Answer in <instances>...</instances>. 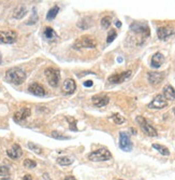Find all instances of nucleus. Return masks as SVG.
Segmentation results:
<instances>
[{
	"mask_svg": "<svg viewBox=\"0 0 175 180\" xmlns=\"http://www.w3.org/2000/svg\"><path fill=\"white\" fill-rule=\"evenodd\" d=\"M6 79L8 82L13 83L15 85H19L26 80V72L19 67H13L6 71Z\"/></svg>",
	"mask_w": 175,
	"mask_h": 180,
	"instance_id": "obj_1",
	"label": "nucleus"
},
{
	"mask_svg": "<svg viewBox=\"0 0 175 180\" xmlns=\"http://www.w3.org/2000/svg\"><path fill=\"white\" fill-rule=\"evenodd\" d=\"M87 158L89 161L92 162H103V161H109L110 158H112V154L111 152L105 148H100L98 150L90 152L87 155Z\"/></svg>",
	"mask_w": 175,
	"mask_h": 180,
	"instance_id": "obj_2",
	"label": "nucleus"
},
{
	"mask_svg": "<svg viewBox=\"0 0 175 180\" xmlns=\"http://www.w3.org/2000/svg\"><path fill=\"white\" fill-rule=\"evenodd\" d=\"M97 47V41L91 36H83L78 38L73 44L74 49H95Z\"/></svg>",
	"mask_w": 175,
	"mask_h": 180,
	"instance_id": "obj_3",
	"label": "nucleus"
},
{
	"mask_svg": "<svg viewBox=\"0 0 175 180\" xmlns=\"http://www.w3.org/2000/svg\"><path fill=\"white\" fill-rule=\"evenodd\" d=\"M44 75L46 77L47 82L51 86L53 87H56L59 84L60 81V72L59 70H57L56 68H53V67H50V68H46L45 71H44Z\"/></svg>",
	"mask_w": 175,
	"mask_h": 180,
	"instance_id": "obj_4",
	"label": "nucleus"
},
{
	"mask_svg": "<svg viewBox=\"0 0 175 180\" xmlns=\"http://www.w3.org/2000/svg\"><path fill=\"white\" fill-rule=\"evenodd\" d=\"M137 122L139 123V125H140V127L142 128V131H143L147 136H150V137H156V136H158V133H157L156 128L154 126H152V124H150L145 118L139 115V117H137Z\"/></svg>",
	"mask_w": 175,
	"mask_h": 180,
	"instance_id": "obj_5",
	"label": "nucleus"
},
{
	"mask_svg": "<svg viewBox=\"0 0 175 180\" xmlns=\"http://www.w3.org/2000/svg\"><path fill=\"white\" fill-rule=\"evenodd\" d=\"M119 148L126 152H130L133 148V143L130 139V136L126 132L119 133Z\"/></svg>",
	"mask_w": 175,
	"mask_h": 180,
	"instance_id": "obj_6",
	"label": "nucleus"
},
{
	"mask_svg": "<svg viewBox=\"0 0 175 180\" xmlns=\"http://www.w3.org/2000/svg\"><path fill=\"white\" fill-rule=\"evenodd\" d=\"M130 29H131V32L143 36L144 39H146L149 36V27L145 23H140V22L132 23L131 25H130Z\"/></svg>",
	"mask_w": 175,
	"mask_h": 180,
	"instance_id": "obj_7",
	"label": "nucleus"
},
{
	"mask_svg": "<svg viewBox=\"0 0 175 180\" xmlns=\"http://www.w3.org/2000/svg\"><path fill=\"white\" fill-rule=\"evenodd\" d=\"M17 39V34L13 30L0 32V43L2 44H11L14 43Z\"/></svg>",
	"mask_w": 175,
	"mask_h": 180,
	"instance_id": "obj_8",
	"label": "nucleus"
},
{
	"mask_svg": "<svg viewBox=\"0 0 175 180\" xmlns=\"http://www.w3.org/2000/svg\"><path fill=\"white\" fill-rule=\"evenodd\" d=\"M131 70H127V71H124L122 73H114V75L109 77L107 81L110 83H113V84H119V83H122L124 81L128 79L129 77L131 76Z\"/></svg>",
	"mask_w": 175,
	"mask_h": 180,
	"instance_id": "obj_9",
	"label": "nucleus"
},
{
	"mask_svg": "<svg viewBox=\"0 0 175 180\" xmlns=\"http://www.w3.org/2000/svg\"><path fill=\"white\" fill-rule=\"evenodd\" d=\"M166 106H168L166 99L163 97V95L159 94V95H157L156 97L150 101L147 107L149 108V109H163V108H166Z\"/></svg>",
	"mask_w": 175,
	"mask_h": 180,
	"instance_id": "obj_10",
	"label": "nucleus"
},
{
	"mask_svg": "<svg viewBox=\"0 0 175 180\" xmlns=\"http://www.w3.org/2000/svg\"><path fill=\"white\" fill-rule=\"evenodd\" d=\"M174 34V29L171 27H159L157 29V36L160 40H166Z\"/></svg>",
	"mask_w": 175,
	"mask_h": 180,
	"instance_id": "obj_11",
	"label": "nucleus"
},
{
	"mask_svg": "<svg viewBox=\"0 0 175 180\" xmlns=\"http://www.w3.org/2000/svg\"><path fill=\"white\" fill-rule=\"evenodd\" d=\"M147 79H148V82L152 84V85H157L159 84L163 79H164V73L163 72H148L147 75Z\"/></svg>",
	"mask_w": 175,
	"mask_h": 180,
	"instance_id": "obj_12",
	"label": "nucleus"
},
{
	"mask_svg": "<svg viewBox=\"0 0 175 180\" xmlns=\"http://www.w3.org/2000/svg\"><path fill=\"white\" fill-rule=\"evenodd\" d=\"M61 90H63V93L68 94V95L74 93V91L76 90V84H75L74 80H72V79L65 80L63 83V87H61Z\"/></svg>",
	"mask_w": 175,
	"mask_h": 180,
	"instance_id": "obj_13",
	"label": "nucleus"
},
{
	"mask_svg": "<svg viewBox=\"0 0 175 180\" xmlns=\"http://www.w3.org/2000/svg\"><path fill=\"white\" fill-rule=\"evenodd\" d=\"M91 101H92L94 106H96V107H104V106L109 104L110 98L106 95H96V96L91 98Z\"/></svg>",
	"mask_w": 175,
	"mask_h": 180,
	"instance_id": "obj_14",
	"label": "nucleus"
},
{
	"mask_svg": "<svg viewBox=\"0 0 175 180\" xmlns=\"http://www.w3.org/2000/svg\"><path fill=\"white\" fill-rule=\"evenodd\" d=\"M163 62H164V56L160 52H157L153 55L152 57V60H150V66L157 69V68H160L162 66Z\"/></svg>",
	"mask_w": 175,
	"mask_h": 180,
	"instance_id": "obj_15",
	"label": "nucleus"
},
{
	"mask_svg": "<svg viewBox=\"0 0 175 180\" xmlns=\"http://www.w3.org/2000/svg\"><path fill=\"white\" fill-rule=\"evenodd\" d=\"M30 114H31V111H30L29 108H22V109H19L18 111L15 112V114H14V120L16 122H22V121L26 120Z\"/></svg>",
	"mask_w": 175,
	"mask_h": 180,
	"instance_id": "obj_16",
	"label": "nucleus"
},
{
	"mask_svg": "<svg viewBox=\"0 0 175 180\" xmlns=\"http://www.w3.org/2000/svg\"><path fill=\"white\" fill-rule=\"evenodd\" d=\"M6 154H8L9 158H13V160H16V158H18L22 156V154H23L22 148H21L17 143H15V145L12 146V148L11 149L6 150Z\"/></svg>",
	"mask_w": 175,
	"mask_h": 180,
	"instance_id": "obj_17",
	"label": "nucleus"
},
{
	"mask_svg": "<svg viewBox=\"0 0 175 180\" xmlns=\"http://www.w3.org/2000/svg\"><path fill=\"white\" fill-rule=\"evenodd\" d=\"M28 91L31 93V94L36 95V96H39V97H42L45 95V90L41 84L39 83H32L31 85L28 87Z\"/></svg>",
	"mask_w": 175,
	"mask_h": 180,
	"instance_id": "obj_18",
	"label": "nucleus"
},
{
	"mask_svg": "<svg viewBox=\"0 0 175 180\" xmlns=\"http://www.w3.org/2000/svg\"><path fill=\"white\" fill-rule=\"evenodd\" d=\"M163 97L168 100H174L175 99V90L172 85H166L163 89Z\"/></svg>",
	"mask_w": 175,
	"mask_h": 180,
	"instance_id": "obj_19",
	"label": "nucleus"
},
{
	"mask_svg": "<svg viewBox=\"0 0 175 180\" xmlns=\"http://www.w3.org/2000/svg\"><path fill=\"white\" fill-rule=\"evenodd\" d=\"M26 14H27V9H26V6H19L16 8L14 13H13V17H14V19H23Z\"/></svg>",
	"mask_w": 175,
	"mask_h": 180,
	"instance_id": "obj_20",
	"label": "nucleus"
},
{
	"mask_svg": "<svg viewBox=\"0 0 175 180\" xmlns=\"http://www.w3.org/2000/svg\"><path fill=\"white\" fill-rule=\"evenodd\" d=\"M153 148L156 149V150L159 152L160 154L164 155V156H168V155H170L169 149L166 148V147H164V146L159 145V143H153Z\"/></svg>",
	"mask_w": 175,
	"mask_h": 180,
	"instance_id": "obj_21",
	"label": "nucleus"
},
{
	"mask_svg": "<svg viewBox=\"0 0 175 180\" xmlns=\"http://www.w3.org/2000/svg\"><path fill=\"white\" fill-rule=\"evenodd\" d=\"M58 12H59V6H54L53 8H52V9H50V11L47 12L46 19H47V21H53V19L57 16Z\"/></svg>",
	"mask_w": 175,
	"mask_h": 180,
	"instance_id": "obj_22",
	"label": "nucleus"
},
{
	"mask_svg": "<svg viewBox=\"0 0 175 180\" xmlns=\"http://www.w3.org/2000/svg\"><path fill=\"white\" fill-rule=\"evenodd\" d=\"M73 158H69V156H60V158H57V163L61 166H68V165H71L73 163Z\"/></svg>",
	"mask_w": 175,
	"mask_h": 180,
	"instance_id": "obj_23",
	"label": "nucleus"
},
{
	"mask_svg": "<svg viewBox=\"0 0 175 180\" xmlns=\"http://www.w3.org/2000/svg\"><path fill=\"white\" fill-rule=\"evenodd\" d=\"M44 37H45V38H47V39H50V40H52V39L57 38V34L54 32L53 28H51V27H46V28L44 29Z\"/></svg>",
	"mask_w": 175,
	"mask_h": 180,
	"instance_id": "obj_24",
	"label": "nucleus"
},
{
	"mask_svg": "<svg viewBox=\"0 0 175 180\" xmlns=\"http://www.w3.org/2000/svg\"><path fill=\"white\" fill-rule=\"evenodd\" d=\"M111 119L114 121V123L118 124V125H120V124H124L126 122L125 118L122 117V115H120L119 113H114L112 117H111Z\"/></svg>",
	"mask_w": 175,
	"mask_h": 180,
	"instance_id": "obj_25",
	"label": "nucleus"
},
{
	"mask_svg": "<svg viewBox=\"0 0 175 180\" xmlns=\"http://www.w3.org/2000/svg\"><path fill=\"white\" fill-rule=\"evenodd\" d=\"M28 148L31 150V151H33L35 153H37V154H41L42 153V149H41V147H39L38 145H36V143H33V142H28Z\"/></svg>",
	"mask_w": 175,
	"mask_h": 180,
	"instance_id": "obj_26",
	"label": "nucleus"
},
{
	"mask_svg": "<svg viewBox=\"0 0 175 180\" xmlns=\"http://www.w3.org/2000/svg\"><path fill=\"white\" fill-rule=\"evenodd\" d=\"M117 37V34H116L115 29H111L109 32V35H107V38H106V42L107 43H111V42L114 41V39Z\"/></svg>",
	"mask_w": 175,
	"mask_h": 180,
	"instance_id": "obj_27",
	"label": "nucleus"
},
{
	"mask_svg": "<svg viewBox=\"0 0 175 180\" xmlns=\"http://www.w3.org/2000/svg\"><path fill=\"white\" fill-rule=\"evenodd\" d=\"M101 26L104 29H107L111 26V17L110 16H104L103 19H101Z\"/></svg>",
	"mask_w": 175,
	"mask_h": 180,
	"instance_id": "obj_28",
	"label": "nucleus"
},
{
	"mask_svg": "<svg viewBox=\"0 0 175 180\" xmlns=\"http://www.w3.org/2000/svg\"><path fill=\"white\" fill-rule=\"evenodd\" d=\"M52 137L55 139H58V140H66V139H70L69 136L61 135V133H59V132H53V133H52Z\"/></svg>",
	"mask_w": 175,
	"mask_h": 180,
	"instance_id": "obj_29",
	"label": "nucleus"
},
{
	"mask_svg": "<svg viewBox=\"0 0 175 180\" xmlns=\"http://www.w3.org/2000/svg\"><path fill=\"white\" fill-rule=\"evenodd\" d=\"M24 166L26 168H35L37 166V163L35 161L30 160V158H26L25 161H24Z\"/></svg>",
	"mask_w": 175,
	"mask_h": 180,
	"instance_id": "obj_30",
	"label": "nucleus"
},
{
	"mask_svg": "<svg viewBox=\"0 0 175 180\" xmlns=\"http://www.w3.org/2000/svg\"><path fill=\"white\" fill-rule=\"evenodd\" d=\"M10 171L6 166H0V177H6L9 176Z\"/></svg>",
	"mask_w": 175,
	"mask_h": 180,
	"instance_id": "obj_31",
	"label": "nucleus"
},
{
	"mask_svg": "<svg viewBox=\"0 0 175 180\" xmlns=\"http://www.w3.org/2000/svg\"><path fill=\"white\" fill-rule=\"evenodd\" d=\"M67 120L70 122V130H71V131H78V128H76V120L72 119V118H67Z\"/></svg>",
	"mask_w": 175,
	"mask_h": 180,
	"instance_id": "obj_32",
	"label": "nucleus"
},
{
	"mask_svg": "<svg viewBox=\"0 0 175 180\" xmlns=\"http://www.w3.org/2000/svg\"><path fill=\"white\" fill-rule=\"evenodd\" d=\"M32 11H33V12H32V14H33V16H32L31 19H29L30 22H29V23H27V24H35V23L38 21V14H37V12H36V8H33V9H32Z\"/></svg>",
	"mask_w": 175,
	"mask_h": 180,
	"instance_id": "obj_33",
	"label": "nucleus"
},
{
	"mask_svg": "<svg viewBox=\"0 0 175 180\" xmlns=\"http://www.w3.org/2000/svg\"><path fill=\"white\" fill-rule=\"evenodd\" d=\"M92 84H94V82H92L91 80H87V81H85L84 82L85 87H90V86H92Z\"/></svg>",
	"mask_w": 175,
	"mask_h": 180,
	"instance_id": "obj_34",
	"label": "nucleus"
},
{
	"mask_svg": "<svg viewBox=\"0 0 175 180\" xmlns=\"http://www.w3.org/2000/svg\"><path fill=\"white\" fill-rule=\"evenodd\" d=\"M23 180H32V178H31V176H30V175H25V176H24V178H23Z\"/></svg>",
	"mask_w": 175,
	"mask_h": 180,
	"instance_id": "obj_35",
	"label": "nucleus"
},
{
	"mask_svg": "<svg viewBox=\"0 0 175 180\" xmlns=\"http://www.w3.org/2000/svg\"><path fill=\"white\" fill-rule=\"evenodd\" d=\"M63 180H76V179H75V178L73 177V176H67V177L65 178Z\"/></svg>",
	"mask_w": 175,
	"mask_h": 180,
	"instance_id": "obj_36",
	"label": "nucleus"
},
{
	"mask_svg": "<svg viewBox=\"0 0 175 180\" xmlns=\"http://www.w3.org/2000/svg\"><path fill=\"white\" fill-rule=\"evenodd\" d=\"M115 25L117 26V27H122V23L119 22V21H116V22H115Z\"/></svg>",
	"mask_w": 175,
	"mask_h": 180,
	"instance_id": "obj_37",
	"label": "nucleus"
},
{
	"mask_svg": "<svg viewBox=\"0 0 175 180\" xmlns=\"http://www.w3.org/2000/svg\"><path fill=\"white\" fill-rule=\"evenodd\" d=\"M130 130L132 131V134H133V135H135V134H137V131H135L134 128H130Z\"/></svg>",
	"mask_w": 175,
	"mask_h": 180,
	"instance_id": "obj_38",
	"label": "nucleus"
},
{
	"mask_svg": "<svg viewBox=\"0 0 175 180\" xmlns=\"http://www.w3.org/2000/svg\"><path fill=\"white\" fill-rule=\"evenodd\" d=\"M1 62H2V56H1V54H0V64H1Z\"/></svg>",
	"mask_w": 175,
	"mask_h": 180,
	"instance_id": "obj_39",
	"label": "nucleus"
},
{
	"mask_svg": "<svg viewBox=\"0 0 175 180\" xmlns=\"http://www.w3.org/2000/svg\"><path fill=\"white\" fill-rule=\"evenodd\" d=\"M2 180H12V179H11V178H3Z\"/></svg>",
	"mask_w": 175,
	"mask_h": 180,
	"instance_id": "obj_40",
	"label": "nucleus"
},
{
	"mask_svg": "<svg viewBox=\"0 0 175 180\" xmlns=\"http://www.w3.org/2000/svg\"><path fill=\"white\" fill-rule=\"evenodd\" d=\"M174 113H175V108H174Z\"/></svg>",
	"mask_w": 175,
	"mask_h": 180,
	"instance_id": "obj_41",
	"label": "nucleus"
},
{
	"mask_svg": "<svg viewBox=\"0 0 175 180\" xmlns=\"http://www.w3.org/2000/svg\"><path fill=\"white\" fill-rule=\"evenodd\" d=\"M117 180H122V179H117Z\"/></svg>",
	"mask_w": 175,
	"mask_h": 180,
	"instance_id": "obj_42",
	"label": "nucleus"
}]
</instances>
